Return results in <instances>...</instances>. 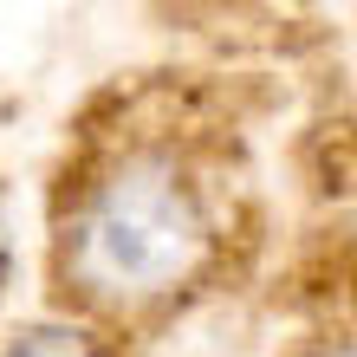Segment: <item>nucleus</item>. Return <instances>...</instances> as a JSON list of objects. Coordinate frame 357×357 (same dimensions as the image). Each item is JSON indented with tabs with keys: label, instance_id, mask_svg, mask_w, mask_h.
Wrapping results in <instances>:
<instances>
[{
	"label": "nucleus",
	"instance_id": "1",
	"mask_svg": "<svg viewBox=\"0 0 357 357\" xmlns=\"http://www.w3.org/2000/svg\"><path fill=\"white\" fill-rule=\"evenodd\" d=\"M227 247V182L188 130H98L59 182L52 280L66 319L98 331L150 325L215 280Z\"/></svg>",
	"mask_w": 357,
	"mask_h": 357
},
{
	"label": "nucleus",
	"instance_id": "2",
	"mask_svg": "<svg viewBox=\"0 0 357 357\" xmlns=\"http://www.w3.org/2000/svg\"><path fill=\"white\" fill-rule=\"evenodd\" d=\"M0 357H123V338H111V331H98L85 319L52 312V319L20 325L13 338L0 344Z\"/></svg>",
	"mask_w": 357,
	"mask_h": 357
},
{
	"label": "nucleus",
	"instance_id": "3",
	"mask_svg": "<svg viewBox=\"0 0 357 357\" xmlns=\"http://www.w3.org/2000/svg\"><path fill=\"white\" fill-rule=\"evenodd\" d=\"M325 357H351V351H344V344H338V351H325Z\"/></svg>",
	"mask_w": 357,
	"mask_h": 357
}]
</instances>
